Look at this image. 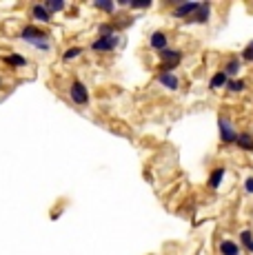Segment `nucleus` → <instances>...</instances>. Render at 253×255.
Wrapping results in <instances>:
<instances>
[{
  "label": "nucleus",
  "mask_w": 253,
  "mask_h": 255,
  "mask_svg": "<svg viewBox=\"0 0 253 255\" xmlns=\"http://www.w3.org/2000/svg\"><path fill=\"white\" fill-rule=\"evenodd\" d=\"M160 60H162V64H160V71H162V73H171L173 69L182 63V51L167 47L164 51H160Z\"/></svg>",
  "instance_id": "1"
},
{
  "label": "nucleus",
  "mask_w": 253,
  "mask_h": 255,
  "mask_svg": "<svg viewBox=\"0 0 253 255\" xmlns=\"http://www.w3.org/2000/svg\"><path fill=\"white\" fill-rule=\"evenodd\" d=\"M218 129H220V140H222L225 145H235V140H238V131H235L233 122H231L229 118L220 116L218 118Z\"/></svg>",
  "instance_id": "2"
},
{
  "label": "nucleus",
  "mask_w": 253,
  "mask_h": 255,
  "mask_svg": "<svg viewBox=\"0 0 253 255\" xmlns=\"http://www.w3.org/2000/svg\"><path fill=\"white\" fill-rule=\"evenodd\" d=\"M20 38L31 44V42H40V40H49V34L38 29L36 24H27V27H23V31H20Z\"/></svg>",
  "instance_id": "3"
},
{
  "label": "nucleus",
  "mask_w": 253,
  "mask_h": 255,
  "mask_svg": "<svg viewBox=\"0 0 253 255\" xmlns=\"http://www.w3.org/2000/svg\"><path fill=\"white\" fill-rule=\"evenodd\" d=\"M69 96H71V100L80 106H85L87 102H89V91H87V87L80 80H73L71 89H69Z\"/></svg>",
  "instance_id": "4"
},
{
  "label": "nucleus",
  "mask_w": 253,
  "mask_h": 255,
  "mask_svg": "<svg viewBox=\"0 0 253 255\" xmlns=\"http://www.w3.org/2000/svg\"><path fill=\"white\" fill-rule=\"evenodd\" d=\"M118 42H120L118 36H100L98 40L91 42V49H93V51H114V49L118 47Z\"/></svg>",
  "instance_id": "5"
},
{
  "label": "nucleus",
  "mask_w": 253,
  "mask_h": 255,
  "mask_svg": "<svg viewBox=\"0 0 253 255\" xmlns=\"http://www.w3.org/2000/svg\"><path fill=\"white\" fill-rule=\"evenodd\" d=\"M200 7V2H180V5L176 7V11H173V18H191L193 14H196V9Z\"/></svg>",
  "instance_id": "6"
},
{
  "label": "nucleus",
  "mask_w": 253,
  "mask_h": 255,
  "mask_svg": "<svg viewBox=\"0 0 253 255\" xmlns=\"http://www.w3.org/2000/svg\"><path fill=\"white\" fill-rule=\"evenodd\" d=\"M211 18V5L209 2H200V7L196 9V14L189 18V22H198V24H207Z\"/></svg>",
  "instance_id": "7"
},
{
  "label": "nucleus",
  "mask_w": 253,
  "mask_h": 255,
  "mask_svg": "<svg viewBox=\"0 0 253 255\" xmlns=\"http://www.w3.org/2000/svg\"><path fill=\"white\" fill-rule=\"evenodd\" d=\"M158 80H160V85H162V87H167L169 91H176V89L180 87V80H178L176 73H160V76H158Z\"/></svg>",
  "instance_id": "8"
},
{
  "label": "nucleus",
  "mask_w": 253,
  "mask_h": 255,
  "mask_svg": "<svg viewBox=\"0 0 253 255\" xmlns=\"http://www.w3.org/2000/svg\"><path fill=\"white\" fill-rule=\"evenodd\" d=\"M31 18L36 20V22H51V14H49L47 9H45V5H34L31 7Z\"/></svg>",
  "instance_id": "9"
},
{
  "label": "nucleus",
  "mask_w": 253,
  "mask_h": 255,
  "mask_svg": "<svg viewBox=\"0 0 253 255\" xmlns=\"http://www.w3.org/2000/svg\"><path fill=\"white\" fill-rule=\"evenodd\" d=\"M149 44H151L156 51H164L167 49V36L162 31H153L151 38H149Z\"/></svg>",
  "instance_id": "10"
},
{
  "label": "nucleus",
  "mask_w": 253,
  "mask_h": 255,
  "mask_svg": "<svg viewBox=\"0 0 253 255\" xmlns=\"http://www.w3.org/2000/svg\"><path fill=\"white\" fill-rule=\"evenodd\" d=\"M227 82H229V78L225 76V71H215L209 80V89L215 91V89H220V87H227Z\"/></svg>",
  "instance_id": "11"
},
{
  "label": "nucleus",
  "mask_w": 253,
  "mask_h": 255,
  "mask_svg": "<svg viewBox=\"0 0 253 255\" xmlns=\"http://www.w3.org/2000/svg\"><path fill=\"white\" fill-rule=\"evenodd\" d=\"M225 167H218V169H213L211 171V175H209V187L211 189H220V184H222V178H225Z\"/></svg>",
  "instance_id": "12"
},
{
  "label": "nucleus",
  "mask_w": 253,
  "mask_h": 255,
  "mask_svg": "<svg viewBox=\"0 0 253 255\" xmlns=\"http://www.w3.org/2000/svg\"><path fill=\"white\" fill-rule=\"evenodd\" d=\"M235 147L242 149V151H253V135L251 133H238Z\"/></svg>",
  "instance_id": "13"
},
{
  "label": "nucleus",
  "mask_w": 253,
  "mask_h": 255,
  "mask_svg": "<svg viewBox=\"0 0 253 255\" xmlns=\"http://www.w3.org/2000/svg\"><path fill=\"white\" fill-rule=\"evenodd\" d=\"M220 253L222 255H240V244L233 240H225L220 244Z\"/></svg>",
  "instance_id": "14"
},
{
  "label": "nucleus",
  "mask_w": 253,
  "mask_h": 255,
  "mask_svg": "<svg viewBox=\"0 0 253 255\" xmlns=\"http://www.w3.org/2000/svg\"><path fill=\"white\" fill-rule=\"evenodd\" d=\"M240 73V60L238 58H231L229 63H227L225 67V76L229 78V80H235V76Z\"/></svg>",
  "instance_id": "15"
},
{
  "label": "nucleus",
  "mask_w": 253,
  "mask_h": 255,
  "mask_svg": "<svg viewBox=\"0 0 253 255\" xmlns=\"http://www.w3.org/2000/svg\"><path fill=\"white\" fill-rule=\"evenodd\" d=\"M5 63L9 64V67H24L27 60H24L20 53H9V56H5Z\"/></svg>",
  "instance_id": "16"
},
{
  "label": "nucleus",
  "mask_w": 253,
  "mask_h": 255,
  "mask_svg": "<svg viewBox=\"0 0 253 255\" xmlns=\"http://www.w3.org/2000/svg\"><path fill=\"white\" fill-rule=\"evenodd\" d=\"M244 87H247V82L240 80V78H235V80H229V82H227V89H229V91H233V93L244 91Z\"/></svg>",
  "instance_id": "17"
},
{
  "label": "nucleus",
  "mask_w": 253,
  "mask_h": 255,
  "mask_svg": "<svg viewBox=\"0 0 253 255\" xmlns=\"http://www.w3.org/2000/svg\"><path fill=\"white\" fill-rule=\"evenodd\" d=\"M93 7H96V9H100V11H105V14H114V2H111V0H96V2H93Z\"/></svg>",
  "instance_id": "18"
},
{
  "label": "nucleus",
  "mask_w": 253,
  "mask_h": 255,
  "mask_svg": "<svg viewBox=\"0 0 253 255\" xmlns=\"http://www.w3.org/2000/svg\"><path fill=\"white\" fill-rule=\"evenodd\" d=\"M45 9H47L49 14H53V11H62L65 9V2H62V0H49V2H45Z\"/></svg>",
  "instance_id": "19"
},
{
  "label": "nucleus",
  "mask_w": 253,
  "mask_h": 255,
  "mask_svg": "<svg viewBox=\"0 0 253 255\" xmlns=\"http://www.w3.org/2000/svg\"><path fill=\"white\" fill-rule=\"evenodd\" d=\"M253 242V233L249 231V229H244V231H240V244L244 246V249H247L249 244H251Z\"/></svg>",
  "instance_id": "20"
},
{
  "label": "nucleus",
  "mask_w": 253,
  "mask_h": 255,
  "mask_svg": "<svg viewBox=\"0 0 253 255\" xmlns=\"http://www.w3.org/2000/svg\"><path fill=\"white\" fill-rule=\"evenodd\" d=\"M80 53H82L80 47H69L67 51H65V56H62V58H65V60H73V58H78Z\"/></svg>",
  "instance_id": "21"
},
{
  "label": "nucleus",
  "mask_w": 253,
  "mask_h": 255,
  "mask_svg": "<svg viewBox=\"0 0 253 255\" xmlns=\"http://www.w3.org/2000/svg\"><path fill=\"white\" fill-rule=\"evenodd\" d=\"M242 60H247V63H253V42H249L247 47H244V51H242Z\"/></svg>",
  "instance_id": "22"
},
{
  "label": "nucleus",
  "mask_w": 253,
  "mask_h": 255,
  "mask_svg": "<svg viewBox=\"0 0 253 255\" xmlns=\"http://www.w3.org/2000/svg\"><path fill=\"white\" fill-rule=\"evenodd\" d=\"M244 191H247L249 195H253V178H247V180H244Z\"/></svg>",
  "instance_id": "23"
},
{
  "label": "nucleus",
  "mask_w": 253,
  "mask_h": 255,
  "mask_svg": "<svg viewBox=\"0 0 253 255\" xmlns=\"http://www.w3.org/2000/svg\"><path fill=\"white\" fill-rule=\"evenodd\" d=\"M34 47H38V49H43V51H47L49 49V40H40V42H31Z\"/></svg>",
  "instance_id": "24"
},
{
  "label": "nucleus",
  "mask_w": 253,
  "mask_h": 255,
  "mask_svg": "<svg viewBox=\"0 0 253 255\" xmlns=\"http://www.w3.org/2000/svg\"><path fill=\"white\" fill-rule=\"evenodd\" d=\"M131 7H136V9H147V7H151V2H134Z\"/></svg>",
  "instance_id": "25"
},
{
  "label": "nucleus",
  "mask_w": 253,
  "mask_h": 255,
  "mask_svg": "<svg viewBox=\"0 0 253 255\" xmlns=\"http://www.w3.org/2000/svg\"><path fill=\"white\" fill-rule=\"evenodd\" d=\"M247 251H249V253H253V242H251V244L247 246Z\"/></svg>",
  "instance_id": "26"
}]
</instances>
